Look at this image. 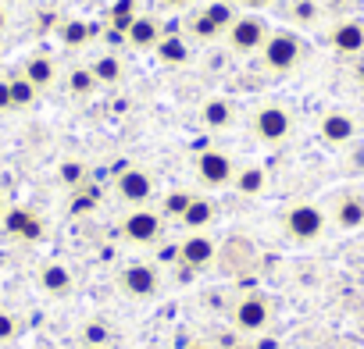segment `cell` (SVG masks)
<instances>
[{
	"mask_svg": "<svg viewBox=\"0 0 364 349\" xmlns=\"http://www.w3.org/2000/svg\"><path fill=\"white\" fill-rule=\"evenodd\" d=\"M154 54H157V61L161 65H168V68H178V65H186L190 61V40L186 36H178V33H171V36H161V43L154 47Z\"/></svg>",
	"mask_w": 364,
	"mask_h": 349,
	"instance_id": "obj_20",
	"label": "cell"
},
{
	"mask_svg": "<svg viewBox=\"0 0 364 349\" xmlns=\"http://www.w3.org/2000/svg\"><path fill=\"white\" fill-rule=\"evenodd\" d=\"M118 285H122V292H125L129 299H154L157 289H161V275H157L154 264L132 260V264H125V267L118 271Z\"/></svg>",
	"mask_w": 364,
	"mask_h": 349,
	"instance_id": "obj_8",
	"label": "cell"
},
{
	"mask_svg": "<svg viewBox=\"0 0 364 349\" xmlns=\"http://www.w3.org/2000/svg\"><path fill=\"white\" fill-rule=\"evenodd\" d=\"M325 225H328V214L318 204H311V200L289 204L286 214H282V228H286V236L293 243H318Z\"/></svg>",
	"mask_w": 364,
	"mask_h": 349,
	"instance_id": "obj_1",
	"label": "cell"
},
{
	"mask_svg": "<svg viewBox=\"0 0 364 349\" xmlns=\"http://www.w3.org/2000/svg\"><path fill=\"white\" fill-rule=\"evenodd\" d=\"M18 335H22V321H18V314H11V310L0 306V345L15 342Z\"/></svg>",
	"mask_w": 364,
	"mask_h": 349,
	"instance_id": "obj_30",
	"label": "cell"
},
{
	"mask_svg": "<svg viewBox=\"0 0 364 349\" xmlns=\"http://www.w3.org/2000/svg\"><path fill=\"white\" fill-rule=\"evenodd\" d=\"M4 211H8V207H4V196H0V218H4Z\"/></svg>",
	"mask_w": 364,
	"mask_h": 349,
	"instance_id": "obj_38",
	"label": "cell"
},
{
	"mask_svg": "<svg viewBox=\"0 0 364 349\" xmlns=\"http://www.w3.org/2000/svg\"><path fill=\"white\" fill-rule=\"evenodd\" d=\"M161 228H164V214L150 211V207H132L122 218V236L132 246H154L161 239Z\"/></svg>",
	"mask_w": 364,
	"mask_h": 349,
	"instance_id": "obj_7",
	"label": "cell"
},
{
	"mask_svg": "<svg viewBox=\"0 0 364 349\" xmlns=\"http://www.w3.org/2000/svg\"><path fill=\"white\" fill-rule=\"evenodd\" d=\"M268 36H272V29H268V22L261 18V15H236V22L225 29V43H229V50L232 54H243V57H250V54H261L264 50V43H268Z\"/></svg>",
	"mask_w": 364,
	"mask_h": 349,
	"instance_id": "obj_2",
	"label": "cell"
},
{
	"mask_svg": "<svg viewBox=\"0 0 364 349\" xmlns=\"http://www.w3.org/2000/svg\"><path fill=\"white\" fill-rule=\"evenodd\" d=\"M215 218H218L215 200H208V196H193L190 207H186V214H182L178 221H182V228H186V232H204Z\"/></svg>",
	"mask_w": 364,
	"mask_h": 349,
	"instance_id": "obj_19",
	"label": "cell"
},
{
	"mask_svg": "<svg viewBox=\"0 0 364 349\" xmlns=\"http://www.w3.org/2000/svg\"><path fill=\"white\" fill-rule=\"evenodd\" d=\"M79 349H114V345H79Z\"/></svg>",
	"mask_w": 364,
	"mask_h": 349,
	"instance_id": "obj_37",
	"label": "cell"
},
{
	"mask_svg": "<svg viewBox=\"0 0 364 349\" xmlns=\"http://www.w3.org/2000/svg\"><path fill=\"white\" fill-rule=\"evenodd\" d=\"M357 75H360V82H364V65H360V68H357Z\"/></svg>",
	"mask_w": 364,
	"mask_h": 349,
	"instance_id": "obj_39",
	"label": "cell"
},
{
	"mask_svg": "<svg viewBox=\"0 0 364 349\" xmlns=\"http://www.w3.org/2000/svg\"><path fill=\"white\" fill-rule=\"evenodd\" d=\"M90 72H93V79H97L100 86H118V82H122V75H125V68H122V57H118V54H100V57L90 65Z\"/></svg>",
	"mask_w": 364,
	"mask_h": 349,
	"instance_id": "obj_22",
	"label": "cell"
},
{
	"mask_svg": "<svg viewBox=\"0 0 364 349\" xmlns=\"http://www.w3.org/2000/svg\"><path fill=\"white\" fill-rule=\"evenodd\" d=\"M218 253V243L208 236V232H190L186 239L178 243V264L182 267H190V271H200L215 260Z\"/></svg>",
	"mask_w": 364,
	"mask_h": 349,
	"instance_id": "obj_12",
	"label": "cell"
},
{
	"mask_svg": "<svg viewBox=\"0 0 364 349\" xmlns=\"http://www.w3.org/2000/svg\"><path fill=\"white\" fill-rule=\"evenodd\" d=\"M328 47L339 57H360L364 54V22L360 18H343L328 33Z\"/></svg>",
	"mask_w": 364,
	"mask_h": 349,
	"instance_id": "obj_13",
	"label": "cell"
},
{
	"mask_svg": "<svg viewBox=\"0 0 364 349\" xmlns=\"http://www.w3.org/2000/svg\"><path fill=\"white\" fill-rule=\"evenodd\" d=\"M8 86H11V104H15V111H26V107H33L36 104V96H40V89L22 75V72H15L11 79H8Z\"/></svg>",
	"mask_w": 364,
	"mask_h": 349,
	"instance_id": "obj_23",
	"label": "cell"
},
{
	"mask_svg": "<svg viewBox=\"0 0 364 349\" xmlns=\"http://www.w3.org/2000/svg\"><path fill=\"white\" fill-rule=\"evenodd\" d=\"M0 228H4V236L22 239V243H40L47 236L43 218L36 211H29V207H8L4 218H0Z\"/></svg>",
	"mask_w": 364,
	"mask_h": 349,
	"instance_id": "obj_9",
	"label": "cell"
},
{
	"mask_svg": "<svg viewBox=\"0 0 364 349\" xmlns=\"http://www.w3.org/2000/svg\"><path fill=\"white\" fill-rule=\"evenodd\" d=\"M82 179H86V167L79 160H65L61 164V182L72 186V189H82Z\"/></svg>",
	"mask_w": 364,
	"mask_h": 349,
	"instance_id": "obj_31",
	"label": "cell"
},
{
	"mask_svg": "<svg viewBox=\"0 0 364 349\" xmlns=\"http://www.w3.org/2000/svg\"><path fill=\"white\" fill-rule=\"evenodd\" d=\"M272 324V303L261 292H247L232 306V328L240 335H261Z\"/></svg>",
	"mask_w": 364,
	"mask_h": 349,
	"instance_id": "obj_6",
	"label": "cell"
},
{
	"mask_svg": "<svg viewBox=\"0 0 364 349\" xmlns=\"http://www.w3.org/2000/svg\"><path fill=\"white\" fill-rule=\"evenodd\" d=\"M22 75L40 89V93H47L54 82H58V61L50 57V54H43V50H36V54H29L26 57V65H22Z\"/></svg>",
	"mask_w": 364,
	"mask_h": 349,
	"instance_id": "obj_16",
	"label": "cell"
},
{
	"mask_svg": "<svg viewBox=\"0 0 364 349\" xmlns=\"http://www.w3.org/2000/svg\"><path fill=\"white\" fill-rule=\"evenodd\" d=\"M36 282H40V289H43L47 296H54V299H65V296L75 289V278H72V271H68L61 260H47V264L40 267Z\"/></svg>",
	"mask_w": 364,
	"mask_h": 349,
	"instance_id": "obj_15",
	"label": "cell"
},
{
	"mask_svg": "<svg viewBox=\"0 0 364 349\" xmlns=\"http://www.w3.org/2000/svg\"><path fill=\"white\" fill-rule=\"evenodd\" d=\"M4 111H15V104H11V86H8V79H0V114Z\"/></svg>",
	"mask_w": 364,
	"mask_h": 349,
	"instance_id": "obj_32",
	"label": "cell"
},
{
	"mask_svg": "<svg viewBox=\"0 0 364 349\" xmlns=\"http://www.w3.org/2000/svg\"><path fill=\"white\" fill-rule=\"evenodd\" d=\"M114 189L129 207H146L150 196H154V174L143 171V167H122L118 179H114Z\"/></svg>",
	"mask_w": 364,
	"mask_h": 349,
	"instance_id": "obj_10",
	"label": "cell"
},
{
	"mask_svg": "<svg viewBox=\"0 0 364 349\" xmlns=\"http://www.w3.org/2000/svg\"><path fill=\"white\" fill-rule=\"evenodd\" d=\"M164 8H171V11H178V8H186V4H193V0H161Z\"/></svg>",
	"mask_w": 364,
	"mask_h": 349,
	"instance_id": "obj_34",
	"label": "cell"
},
{
	"mask_svg": "<svg viewBox=\"0 0 364 349\" xmlns=\"http://www.w3.org/2000/svg\"><path fill=\"white\" fill-rule=\"evenodd\" d=\"M79 342H82V345H111V324L100 321V317L86 321L82 331H79Z\"/></svg>",
	"mask_w": 364,
	"mask_h": 349,
	"instance_id": "obj_25",
	"label": "cell"
},
{
	"mask_svg": "<svg viewBox=\"0 0 364 349\" xmlns=\"http://www.w3.org/2000/svg\"><path fill=\"white\" fill-rule=\"evenodd\" d=\"M125 40H129V47H136V50H154V47L161 43V26H157V18L136 15V18L129 22V29H125Z\"/></svg>",
	"mask_w": 364,
	"mask_h": 349,
	"instance_id": "obj_18",
	"label": "cell"
},
{
	"mask_svg": "<svg viewBox=\"0 0 364 349\" xmlns=\"http://www.w3.org/2000/svg\"><path fill=\"white\" fill-rule=\"evenodd\" d=\"M250 128H254V135H257L261 143L279 146V143H286L289 132H293V114H289L282 104H261V107L254 111V118H250Z\"/></svg>",
	"mask_w": 364,
	"mask_h": 349,
	"instance_id": "obj_5",
	"label": "cell"
},
{
	"mask_svg": "<svg viewBox=\"0 0 364 349\" xmlns=\"http://www.w3.org/2000/svg\"><path fill=\"white\" fill-rule=\"evenodd\" d=\"M289 18H293L296 26H314V22L321 18V4H318V0H293Z\"/></svg>",
	"mask_w": 364,
	"mask_h": 349,
	"instance_id": "obj_28",
	"label": "cell"
},
{
	"mask_svg": "<svg viewBox=\"0 0 364 349\" xmlns=\"http://www.w3.org/2000/svg\"><path fill=\"white\" fill-rule=\"evenodd\" d=\"M332 221H336V228H343V232L364 228V193H353V189L339 193V196L332 200Z\"/></svg>",
	"mask_w": 364,
	"mask_h": 349,
	"instance_id": "obj_14",
	"label": "cell"
},
{
	"mask_svg": "<svg viewBox=\"0 0 364 349\" xmlns=\"http://www.w3.org/2000/svg\"><path fill=\"white\" fill-rule=\"evenodd\" d=\"M197 193H190V189H171V193H164V204H161V214L164 218H182L186 214V207H190V200H193Z\"/></svg>",
	"mask_w": 364,
	"mask_h": 349,
	"instance_id": "obj_26",
	"label": "cell"
},
{
	"mask_svg": "<svg viewBox=\"0 0 364 349\" xmlns=\"http://www.w3.org/2000/svg\"><path fill=\"white\" fill-rule=\"evenodd\" d=\"M318 135H321L325 146H350V143L357 139V121H353V114L332 107V111L321 114V121H318Z\"/></svg>",
	"mask_w": 364,
	"mask_h": 349,
	"instance_id": "obj_11",
	"label": "cell"
},
{
	"mask_svg": "<svg viewBox=\"0 0 364 349\" xmlns=\"http://www.w3.org/2000/svg\"><path fill=\"white\" fill-rule=\"evenodd\" d=\"M90 36H93V29H90L82 18H68V22H61V43H65V47H86Z\"/></svg>",
	"mask_w": 364,
	"mask_h": 349,
	"instance_id": "obj_24",
	"label": "cell"
},
{
	"mask_svg": "<svg viewBox=\"0 0 364 349\" xmlns=\"http://www.w3.org/2000/svg\"><path fill=\"white\" fill-rule=\"evenodd\" d=\"M236 8H247V11H261V8H268L272 0H232Z\"/></svg>",
	"mask_w": 364,
	"mask_h": 349,
	"instance_id": "obj_33",
	"label": "cell"
},
{
	"mask_svg": "<svg viewBox=\"0 0 364 349\" xmlns=\"http://www.w3.org/2000/svg\"><path fill=\"white\" fill-rule=\"evenodd\" d=\"M264 167L250 164V167H236V179H232V189L243 193V196H261L264 193Z\"/></svg>",
	"mask_w": 364,
	"mask_h": 349,
	"instance_id": "obj_21",
	"label": "cell"
},
{
	"mask_svg": "<svg viewBox=\"0 0 364 349\" xmlns=\"http://www.w3.org/2000/svg\"><path fill=\"white\" fill-rule=\"evenodd\" d=\"M200 121L211 128V132H225L236 125V104L229 96H208L200 104Z\"/></svg>",
	"mask_w": 364,
	"mask_h": 349,
	"instance_id": "obj_17",
	"label": "cell"
},
{
	"mask_svg": "<svg viewBox=\"0 0 364 349\" xmlns=\"http://www.w3.org/2000/svg\"><path fill=\"white\" fill-rule=\"evenodd\" d=\"M193 171H197L200 186H208V189H225V186H232V179H236V160H232V153H225V150H218V146H208V150L197 153Z\"/></svg>",
	"mask_w": 364,
	"mask_h": 349,
	"instance_id": "obj_4",
	"label": "cell"
},
{
	"mask_svg": "<svg viewBox=\"0 0 364 349\" xmlns=\"http://www.w3.org/2000/svg\"><path fill=\"white\" fill-rule=\"evenodd\" d=\"M4 29H8V8L0 4V33H4Z\"/></svg>",
	"mask_w": 364,
	"mask_h": 349,
	"instance_id": "obj_35",
	"label": "cell"
},
{
	"mask_svg": "<svg viewBox=\"0 0 364 349\" xmlns=\"http://www.w3.org/2000/svg\"><path fill=\"white\" fill-rule=\"evenodd\" d=\"M261 57H264L268 72H275V75H289V72L304 61V40H300L293 29H279V33L268 36Z\"/></svg>",
	"mask_w": 364,
	"mask_h": 349,
	"instance_id": "obj_3",
	"label": "cell"
},
{
	"mask_svg": "<svg viewBox=\"0 0 364 349\" xmlns=\"http://www.w3.org/2000/svg\"><path fill=\"white\" fill-rule=\"evenodd\" d=\"M190 36H193V40H200V43H211V40H218V36H222V29L211 22V15H208V11H200V15L190 22Z\"/></svg>",
	"mask_w": 364,
	"mask_h": 349,
	"instance_id": "obj_29",
	"label": "cell"
},
{
	"mask_svg": "<svg viewBox=\"0 0 364 349\" xmlns=\"http://www.w3.org/2000/svg\"><path fill=\"white\" fill-rule=\"evenodd\" d=\"M97 86H100V82L93 79L90 68H72V72H68V89H72V96H93Z\"/></svg>",
	"mask_w": 364,
	"mask_h": 349,
	"instance_id": "obj_27",
	"label": "cell"
},
{
	"mask_svg": "<svg viewBox=\"0 0 364 349\" xmlns=\"http://www.w3.org/2000/svg\"><path fill=\"white\" fill-rule=\"evenodd\" d=\"M186 349H211V345H204V342H190Z\"/></svg>",
	"mask_w": 364,
	"mask_h": 349,
	"instance_id": "obj_36",
	"label": "cell"
}]
</instances>
